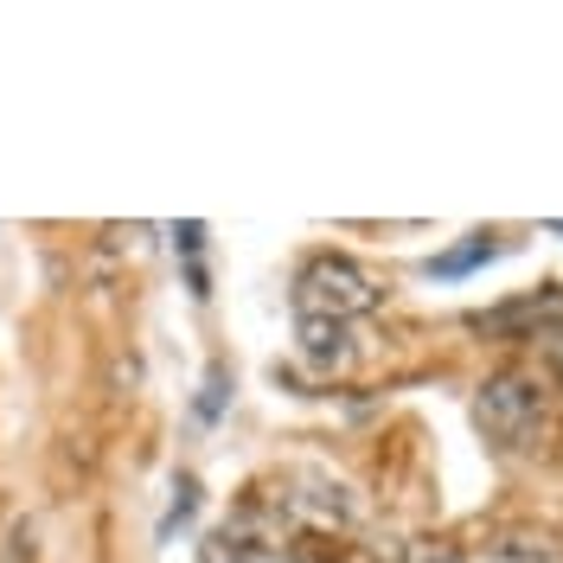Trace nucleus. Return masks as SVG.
Returning a JSON list of instances; mask_svg holds the SVG:
<instances>
[{
    "label": "nucleus",
    "mask_w": 563,
    "mask_h": 563,
    "mask_svg": "<svg viewBox=\"0 0 563 563\" xmlns=\"http://www.w3.org/2000/svg\"><path fill=\"white\" fill-rule=\"evenodd\" d=\"M378 308V282L365 276L352 256H314L295 276V314L301 320H358Z\"/></svg>",
    "instance_id": "f257e3e1"
},
{
    "label": "nucleus",
    "mask_w": 563,
    "mask_h": 563,
    "mask_svg": "<svg viewBox=\"0 0 563 563\" xmlns=\"http://www.w3.org/2000/svg\"><path fill=\"white\" fill-rule=\"evenodd\" d=\"M538 385L531 378H519V372H506V378H493L487 390H481V404H474V422L487 429L493 442H526L531 429H538Z\"/></svg>",
    "instance_id": "f03ea898"
},
{
    "label": "nucleus",
    "mask_w": 563,
    "mask_h": 563,
    "mask_svg": "<svg viewBox=\"0 0 563 563\" xmlns=\"http://www.w3.org/2000/svg\"><path fill=\"white\" fill-rule=\"evenodd\" d=\"M558 320H563V295L558 288H538V295H519V301H506V308L474 314V327L493 333V340H519V333H544V327H558Z\"/></svg>",
    "instance_id": "7ed1b4c3"
},
{
    "label": "nucleus",
    "mask_w": 563,
    "mask_h": 563,
    "mask_svg": "<svg viewBox=\"0 0 563 563\" xmlns=\"http://www.w3.org/2000/svg\"><path fill=\"white\" fill-rule=\"evenodd\" d=\"M352 327L346 320H301V358L314 372H346L352 365Z\"/></svg>",
    "instance_id": "20e7f679"
},
{
    "label": "nucleus",
    "mask_w": 563,
    "mask_h": 563,
    "mask_svg": "<svg viewBox=\"0 0 563 563\" xmlns=\"http://www.w3.org/2000/svg\"><path fill=\"white\" fill-rule=\"evenodd\" d=\"M487 256H493V244H487V238H467L461 250H449V256H435V263H429V276H467V269H481Z\"/></svg>",
    "instance_id": "39448f33"
},
{
    "label": "nucleus",
    "mask_w": 563,
    "mask_h": 563,
    "mask_svg": "<svg viewBox=\"0 0 563 563\" xmlns=\"http://www.w3.org/2000/svg\"><path fill=\"white\" fill-rule=\"evenodd\" d=\"M192 512H199V481H192V474H179V487H174V512H167V531L186 526Z\"/></svg>",
    "instance_id": "423d86ee"
},
{
    "label": "nucleus",
    "mask_w": 563,
    "mask_h": 563,
    "mask_svg": "<svg viewBox=\"0 0 563 563\" xmlns=\"http://www.w3.org/2000/svg\"><path fill=\"white\" fill-rule=\"evenodd\" d=\"M224 385H231V378H224V365H211L206 397H199V417H206V422H218V410H224Z\"/></svg>",
    "instance_id": "0eeeda50"
},
{
    "label": "nucleus",
    "mask_w": 563,
    "mask_h": 563,
    "mask_svg": "<svg viewBox=\"0 0 563 563\" xmlns=\"http://www.w3.org/2000/svg\"><path fill=\"white\" fill-rule=\"evenodd\" d=\"M174 244L186 250V256H199V250H206V224H199V218H192V224H174Z\"/></svg>",
    "instance_id": "6e6552de"
},
{
    "label": "nucleus",
    "mask_w": 563,
    "mask_h": 563,
    "mask_svg": "<svg viewBox=\"0 0 563 563\" xmlns=\"http://www.w3.org/2000/svg\"><path fill=\"white\" fill-rule=\"evenodd\" d=\"M551 231H558V238H563V218H551Z\"/></svg>",
    "instance_id": "1a4fd4ad"
}]
</instances>
